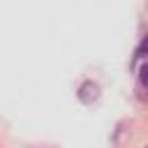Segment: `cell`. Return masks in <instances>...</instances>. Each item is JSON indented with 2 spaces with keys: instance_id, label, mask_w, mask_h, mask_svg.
Listing matches in <instances>:
<instances>
[{
  "instance_id": "6da1fadb",
  "label": "cell",
  "mask_w": 148,
  "mask_h": 148,
  "mask_svg": "<svg viewBox=\"0 0 148 148\" xmlns=\"http://www.w3.org/2000/svg\"><path fill=\"white\" fill-rule=\"evenodd\" d=\"M79 99L83 102V104H92V102H97L99 99V86L95 83V81H83L81 86H79Z\"/></svg>"
},
{
  "instance_id": "7a4b0ae2",
  "label": "cell",
  "mask_w": 148,
  "mask_h": 148,
  "mask_svg": "<svg viewBox=\"0 0 148 148\" xmlns=\"http://www.w3.org/2000/svg\"><path fill=\"white\" fill-rule=\"evenodd\" d=\"M141 56H148V37H143V42L136 49V58H141Z\"/></svg>"
},
{
  "instance_id": "3957f363",
  "label": "cell",
  "mask_w": 148,
  "mask_h": 148,
  "mask_svg": "<svg viewBox=\"0 0 148 148\" xmlns=\"http://www.w3.org/2000/svg\"><path fill=\"white\" fill-rule=\"evenodd\" d=\"M141 83L148 88V65H143V67H141Z\"/></svg>"
},
{
  "instance_id": "277c9868",
  "label": "cell",
  "mask_w": 148,
  "mask_h": 148,
  "mask_svg": "<svg viewBox=\"0 0 148 148\" xmlns=\"http://www.w3.org/2000/svg\"><path fill=\"white\" fill-rule=\"evenodd\" d=\"M143 148H148V146H143Z\"/></svg>"
}]
</instances>
